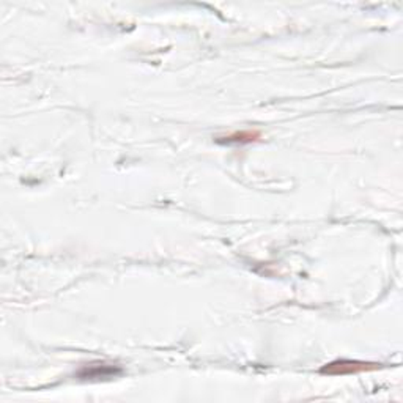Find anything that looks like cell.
I'll return each mask as SVG.
<instances>
[{
	"label": "cell",
	"instance_id": "3",
	"mask_svg": "<svg viewBox=\"0 0 403 403\" xmlns=\"http://www.w3.org/2000/svg\"><path fill=\"white\" fill-rule=\"evenodd\" d=\"M260 137L259 131H240V132H233L230 134L227 137H219V139H226V140H219L221 144H251L255 142Z\"/></svg>",
	"mask_w": 403,
	"mask_h": 403
},
{
	"label": "cell",
	"instance_id": "2",
	"mask_svg": "<svg viewBox=\"0 0 403 403\" xmlns=\"http://www.w3.org/2000/svg\"><path fill=\"white\" fill-rule=\"evenodd\" d=\"M121 374V369L115 364H107V362H92L87 364V366L82 367L78 376L81 380H109L115 378V376Z\"/></svg>",
	"mask_w": 403,
	"mask_h": 403
},
{
	"label": "cell",
	"instance_id": "1",
	"mask_svg": "<svg viewBox=\"0 0 403 403\" xmlns=\"http://www.w3.org/2000/svg\"><path fill=\"white\" fill-rule=\"evenodd\" d=\"M380 367V364L374 362H364V361H351V360H341L334 361L331 364H326L322 369V374L325 375H351V374H361L369 372V370H376Z\"/></svg>",
	"mask_w": 403,
	"mask_h": 403
}]
</instances>
